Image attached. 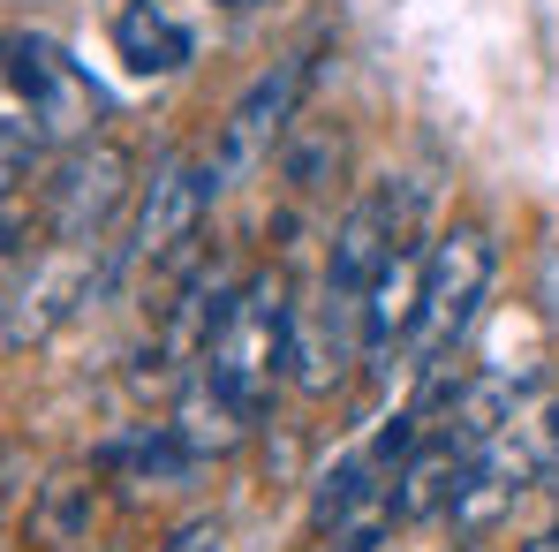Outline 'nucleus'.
Here are the masks:
<instances>
[{"instance_id":"nucleus-7","label":"nucleus","mask_w":559,"mask_h":552,"mask_svg":"<svg viewBox=\"0 0 559 552\" xmlns=\"http://www.w3.org/2000/svg\"><path fill=\"white\" fill-rule=\"evenodd\" d=\"M204 204H212V175L197 160H159L152 183L136 197V227H129V266L144 273H167L175 258H189L197 227H204Z\"/></svg>"},{"instance_id":"nucleus-16","label":"nucleus","mask_w":559,"mask_h":552,"mask_svg":"<svg viewBox=\"0 0 559 552\" xmlns=\"http://www.w3.org/2000/svg\"><path fill=\"white\" fill-rule=\"evenodd\" d=\"M92 522H98V484L92 477H53L46 492H38V507H31V530L46 538V545H84L92 538Z\"/></svg>"},{"instance_id":"nucleus-9","label":"nucleus","mask_w":559,"mask_h":552,"mask_svg":"<svg viewBox=\"0 0 559 552\" xmlns=\"http://www.w3.org/2000/svg\"><path fill=\"white\" fill-rule=\"evenodd\" d=\"M424 258L431 250H416L408 235L393 243V258L378 266V280L364 287V303H356V349L364 356H393V349H408V333H416V303H424Z\"/></svg>"},{"instance_id":"nucleus-6","label":"nucleus","mask_w":559,"mask_h":552,"mask_svg":"<svg viewBox=\"0 0 559 552\" xmlns=\"http://www.w3.org/2000/svg\"><path fill=\"white\" fill-rule=\"evenodd\" d=\"M8 98L15 106H31V121L46 129V137H92V114H98V92L92 77L53 46V38H38V31H15L8 38Z\"/></svg>"},{"instance_id":"nucleus-10","label":"nucleus","mask_w":559,"mask_h":552,"mask_svg":"<svg viewBox=\"0 0 559 552\" xmlns=\"http://www.w3.org/2000/svg\"><path fill=\"white\" fill-rule=\"evenodd\" d=\"M468 461H476V447H468L454 424L424 432V439L408 447V461L393 469V492H401V522H431V515H454V500H462V484H468Z\"/></svg>"},{"instance_id":"nucleus-17","label":"nucleus","mask_w":559,"mask_h":552,"mask_svg":"<svg viewBox=\"0 0 559 552\" xmlns=\"http://www.w3.org/2000/svg\"><path fill=\"white\" fill-rule=\"evenodd\" d=\"M159 552H227V530H219L212 515H189V522H175V530L159 538Z\"/></svg>"},{"instance_id":"nucleus-5","label":"nucleus","mask_w":559,"mask_h":552,"mask_svg":"<svg viewBox=\"0 0 559 552\" xmlns=\"http://www.w3.org/2000/svg\"><path fill=\"white\" fill-rule=\"evenodd\" d=\"M393 522H401V492L378 455H348L318 477V500H310L318 552H378L393 538Z\"/></svg>"},{"instance_id":"nucleus-4","label":"nucleus","mask_w":559,"mask_h":552,"mask_svg":"<svg viewBox=\"0 0 559 552\" xmlns=\"http://www.w3.org/2000/svg\"><path fill=\"white\" fill-rule=\"evenodd\" d=\"M310 77H318V54H287V61H273L250 92L227 106V121H219V152H212V197L235 183L242 167H258L265 152H273L280 137L295 129V106H302V92H310Z\"/></svg>"},{"instance_id":"nucleus-13","label":"nucleus","mask_w":559,"mask_h":552,"mask_svg":"<svg viewBox=\"0 0 559 552\" xmlns=\"http://www.w3.org/2000/svg\"><path fill=\"white\" fill-rule=\"evenodd\" d=\"M114 54H121L129 77H175V69H189L197 38H189L182 15H167L159 0H129L114 15Z\"/></svg>"},{"instance_id":"nucleus-14","label":"nucleus","mask_w":559,"mask_h":552,"mask_svg":"<svg viewBox=\"0 0 559 552\" xmlns=\"http://www.w3.org/2000/svg\"><path fill=\"white\" fill-rule=\"evenodd\" d=\"M98 469H114L129 484H152V492H182L189 477L204 469V455H189L175 424H136V432H121V439L98 447Z\"/></svg>"},{"instance_id":"nucleus-21","label":"nucleus","mask_w":559,"mask_h":552,"mask_svg":"<svg viewBox=\"0 0 559 552\" xmlns=\"http://www.w3.org/2000/svg\"><path fill=\"white\" fill-rule=\"evenodd\" d=\"M212 8H250V0H212Z\"/></svg>"},{"instance_id":"nucleus-15","label":"nucleus","mask_w":559,"mask_h":552,"mask_svg":"<svg viewBox=\"0 0 559 552\" xmlns=\"http://www.w3.org/2000/svg\"><path fill=\"white\" fill-rule=\"evenodd\" d=\"M522 394H530V378H507V371L462 378V386L447 394V424L462 432L468 447H491V439H507V424H514Z\"/></svg>"},{"instance_id":"nucleus-8","label":"nucleus","mask_w":559,"mask_h":552,"mask_svg":"<svg viewBox=\"0 0 559 552\" xmlns=\"http://www.w3.org/2000/svg\"><path fill=\"white\" fill-rule=\"evenodd\" d=\"M408 235V204L393 197V189H364L348 212H341V227H333V258H325V303H341V310H356L364 303V287L378 280V266L393 258V243Z\"/></svg>"},{"instance_id":"nucleus-18","label":"nucleus","mask_w":559,"mask_h":552,"mask_svg":"<svg viewBox=\"0 0 559 552\" xmlns=\"http://www.w3.org/2000/svg\"><path fill=\"white\" fill-rule=\"evenodd\" d=\"M537 303H545V318H559V235L545 243V258H537Z\"/></svg>"},{"instance_id":"nucleus-1","label":"nucleus","mask_w":559,"mask_h":552,"mask_svg":"<svg viewBox=\"0 0 559 552\" xmlns=\"http://www.w3.org/2000/svg\"><path fill=\"white\" fill-rule=\"evenodd\" d=\"M491 273H499V250H491V235H484L476 220H454V227L431 243L416 333H408V356H416V378H424L416 416H424V409H447V364L462 356L468 326H476V310H484V295H491Z\"/></svg>"},{"instance_id":"nucleus-22","label":"nucleus","mask_w":559,"mask_h":552,"mask_svg":"<svg viewBox=\"0 0 559 552\" xmlns=\"http://www.w3.org/2000/svg\"><path fill=\"white\" fill-rule=\"evenodd\" d=\"M552 500H559V469H552Z\"/></svg>"},{"instance_id":"nucleus-2","label":"nucleus","mask_w":559,"mask_h":552,"mask_svg":"<svg viewBox=\"0 0 559 552\" xmlns=\"http://www.w3.org/2000/svg\"><path fill=\"white\" fill-rule=\"evenodd\" d=\"M295 303H287V273L265 266V273L242 280V295H235V310H227V326H219V341L204 349V364L235 401H242V416L250 424H265V409H273V386L287 378L295 364Z\"/></svg>"},{"instance_id":"nucleus-20","label":"nucleus","mask_w":559,"mask_h":552,"mask_svg":"<svg viewBox=\"0 0 559 552\" xmlns=\"http://www.w3.org/2000/svg\"><path fill=\"white\" fill-rule=\"evenodd\" d=\"M522 552H559V530H545V538H530Z\"/></svg>"},{"instance_id":"nucleus-3","label":"nucleus","mask_w":559,"mask_h":552,"mask_svg":"<svg viewBox=\"0 0 559 552\" xmlns=\"http://www.w3.org/2000/svg\"><path fill=\"white\" fill-rule=\"evenodd\" d=\"M129 183H136L129 144H114V137L69 144L61 167L46 175V235L61 250H92L98 235H106V220L129 204Z\"/></svg>"},{"instance_id":"nucleus-11","label":"nucleus","mask_w":559,"mask_h":552,"mask_svg":"<svg viewBox=\"0 0 559 552\" xmlns=\"http://www.w3.org/2000/svg\"><path fill=\"white\" fill-rule=\"evenodd\" d=\"M530 477H537V455H530V447H514V432H507V439H491V447H476L468 484H462V500H454V530H462V538H484L491 522H507V515H514V500L530 492Z\"/></svg>"},{"instance_id":"nucleus-19","label":"nucleus","mask_w":559,"mask_h":552,"mask_svg":"<svg viewBox=\"0 0 559 552\" xmlns=\"http://www.w3.org/2000/svg\"><path fill=\"white\" fill-rule=\"evenodd\" d=\"M545 455H552V469H559V401L545 409Z\"/></svg>"},{"instance_id":"nucleus-12","label":"nucleus","mask_w":559,"mask_h":552,"mask_svg":"<svg viewBox=\"0 0 559 552\" xmlns=\"http://www.w3.org/2000/svg\"><path fill=\"white\" fill-rule=\"evenodd\" d=\"M175 432H182V447L189 455H204V461H219V455H235L258 424L242 416V401L212 378V371H189L182 378V394H175V416H167Z\"/></svg>"}]
</instances>
